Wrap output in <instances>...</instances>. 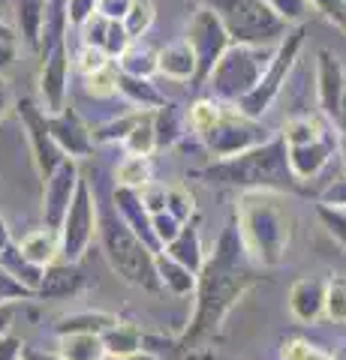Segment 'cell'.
<instances>
[{"label":"cell","instance_id":"6da1fadb","mask_svg":"<svg viewBox=\"0 0 346 360\" xmlns=\"http://www.w3.org/2000/svg\"><path fill=\"white\" fill-rule=\"evenodd\" d=\"M253 258L247 255V246L241 240L238 222L232 219L220 231L217 246L205 267L199 270L196 283V312L190 319V328L178 340V352H190V345L205 342L208 336L220 330L229 309L244 297V291L253 285Z\"/></svg>","mask_w":346,"mask_h":360},{"label":"cell","instance_id":"7a4b0ae2","mask_svg":"<svg viewBox=\"0 0 346 360\" xmlns=\"http://www.w3.org/2000/svg\"><path fill=\"white\" fill-rule=\"evenodd\" d=\"M199 174L208 184L232 186L241 189V193H274V195L301 193V184L292 174V165H289V148L283 135H274L271 141H265L247 153L232 156V160H214Z\"/></svg>","mask_w":346,"mask_h":360},{"label":"cell","instance_id":"3957f363","mask_svg":"<svg viewBox=\"0 0 346 360\" xmlns=\"http://www.w3.org/2000/svg\"><path fill=\"white\" fill-rule=\"evenodd\" d=\"M235 222L256 267H277L292 243V217L274 193H241Z\"/></svg>","mask_w":346,"mask_h":360},{"label":"cell","instance_id":"277c9868","mask_svg":"<svg viewBox=\"0 0 346 360\" xmlns=\"http://www.w3.org/2000/svg\"><path fill=\"white\" fill-rule=\"evenodd\" d=\"M99 240H103V252L109 258L111 270L124 279V283L144 288V291H157L160 276H157V252L151 246H144L130 225L121 219L118 207L109 210L99 219Z\"/></svg>","mask_w":346,"mask_h":360},{"label":"cell","instance_id":"5b68a950","mask_svg":"<svg viewBox=\"0 0 346 360\" xmlns=\"http://www.w3.org/2000/svg\"><path fill=\"white\" fill-rule=\"evenodd\" d=\"M274 51L277 45H232L214 66V72L208 75L205 87L217 103L238 108V103H244L262 82V75L274 60Z\"/></svg>","mask_w":346,"mask_h":360},{"label":"cell","instance_id":"8992f818","mask_svg":"<svg viewBox=\"0 0 346 360\" xmlns=\"http://www.w3.org/2000/svg\"><path fill=\"white\" fill-rule=\"evenodd\" d=\"M211 9L235 45H280L292 30L268 9L265 0H196Z\"/></svg>","mask_w":346,"mask_h":360},{"label":"cell","instance_id":"52a82bcc","mask_svg":"<svg viewBox=\"0 0 346 360\" xmlns=\"http://www.w3.org/2000/svg\"><path fill=\"white\" fill-rule=\"evenodd\" d=\"M301 49H304V25L292 27L286 33V39L277 45L274 60H271V66H268V72L262 75V82L256 84V90L244 99V103H238L241 115H247L253 120H262V115L277 103V96L283 94V87L289 82V72L295 70V60H298Z\"/></svg>","mask_w":346,"mask_h":360},{"label":"cell","instance_id":"ba28073f","mask_svg":"<svg viewBox=\"0 0 346 360\" xmlns=\"http://www.w3.org/2000/svg\"><path fill=\"white\" fill-rule=\"evenodd\" d=\"M271 139L274 135L262 120H253L247 115H241L235 105H226L220 123L205 135L202 141H205V148L214 160H232V156L247 153V150L259 148V144L271 141Z\"/></svg>","mask_w":346,"mask_h":360},{"label":"cell","instance_id":"9c48e42d","mask_svg":"<svg viewBox=\"0 0 346 360\" xmlns=\"http://www.w3.org/2000/svg\"><path fill=\"white\" fill-rule=\"evenodd\" d=\"M187 45L193 49L196 54V87L208 82V75L214 72V66L223 60L232 45L229 30L223 27V21L211 13V9L199 6L193 18H190V27H187Z\"/></svg>","mask_w":346,"mask_h":360},{"label":"cell","instance_id":"30bf717a","mask_svg":"<svg viewBox=\"0 0 346 360\" xmlns=\"http://www.w3.org/2000/svg\"><path fill=\"white\" fill-rule=\"evenodd\" d=\"M97 234H99L97 198H94L91 184L82 177L79 193H75V201L63 219V229H61V258L70 264H79L85 258V252L91 250Z\"/></svg>","mask_w":346,"mask_h":360},{"label":"cell","instance_id":"8fae6325","mask_svg":"<svg viewBox=\"0 0 346 360\" xmlns=\"http://www.w3.org/2000/svg\"><path fill=\"white\" fill-rule=\"evenodd\" d=\"M18 117H21V127H25V132H27L33 165H37L42 184H46V180L58 172V168L70 160V156H63V150L58 148V141H54L51 127H49V111L39 108L30 96H25L18 103Z\"/></svg>","mask_w":346,"mask_h":360},{"label":"cell","instance_id":"7c38bea8","mask_svg":"<svg viewBox=\"0 0 346 360\" xmlns=\"http://www.w3.org/2000/svg\"><path fill=\"white\" fill-rule=\"evenodd\" d=\"M39 96L49 115L66 108V90H70V49L66 39H58L39 49Z\"/></svg>","mask_w":346,"mask_h":360},{"label":"cell","instance_id":"4fadbf2b","mask_svg":"<svg viewBox=\"0 0 346 360\" xmlns=\"http://www.w3.org/2000/svg\"><path fill=\"white\" fill-rule=\"evenodd\" d=\"M79 184H82V172L75 160H66L58 172H54L46 186H42V225L51 231L63 229V219L70 213L73 201H75V193H79Z\"/></svg>","mask_w":346,"mask_h":360},{"label":"cell","instance_id":"5bb4252c","mask_svg":"<svg viewBox=\"0 0 346 360\" xmlns=\"http://www.w3.org/2000/svg\"><path fill=\"white\" fill-rule=\"evenodd\" d=\"M343 94H346L343 63L338 60L334 51L319 49L316 51V99H319V111L326 115V120L338 123Z\"/></svg>","mask_w":346,"mask_h":360},{"label":"cell","instance_id":"9a60e30c","mask_svg":"<svg viewBox=\"0 0 346 360\" xmlns=\"http://www.w3.org/2000/svg\"><path fill=\"white\" fill-rule=\"evenodd\" d=\"M49 127H51V135L58 141V148L63 150V156L70 160H85V156L94 153V132L87 129V123L75 115V111L66 105L58 115H49Z\"/></svg>","mask_w":346,"mask_h":360},{"label":"cell","instance_id":"2e32d148","mask_svg":"<svg viewBox=\"0 0 346 360\" xmlns=\"http://www.w3.org/2000/svg\"><path fill=\"white\" fill-rule=\"evenodd\" d=\"M111 201H115L121 219H124L130 229H132V234H136V238H139L144 246H151L154 252H163L157 234H154V217L148 213V207H144L142 193H136V189L115 186V193H111Z\"/></svg>","mask_w":346,"mask_h":360},{"label":"cell","instance_id":"e0dca14e","mask_svg":"<svg viewBox=\"0 0 346 360\" xmlns=\"http://www.w3.org/2000/svg\"><path fill=\"white\" fill-rule=\"evenodd\" d=\"M340 148V135L334 139V132L322 135L314 144H301V148H289V165H292V174L298 177V184L304 186L314 177L322 174V168L331 162L334 150Z\"/></svg>","mask_w":346,"mask_h":360},{"label":"cell","instance_id":"ac0fdd59","mask_svg":"<svg viewBox=\"0 0 346 360\" xmlns=\"http://www.w3.org/2000/svg\"><path fill=\"white\" fill-rule=\"evenodd\" d=\"M326 279L319 276H304L289 288V312L301 324H316L326 319Z\"/></svg>","mask_w":346,"mask_h":360},{"label":"cell","instance_id":"d6986e66","mask_svg":"<svg viewBox=\"0 0 346 360\" xmlns=\"http://www.w3.org/2000/svg\"><path fill=\"white\" fill-rule=\"evenodd\" d=\"M85 285V274L79 270V264H70V262H54L51 267H46V276L37 288V297L39 300H63V297H73L79 295Z\"/></svg>","mask_w":346,"mask_h":360},{"label":"cell","instance_id":"ffe728a7","mask_svg":"<svg viewBox=\"0 0 346 360\" xmlns=\"http://www.w3.org/2000/svg\"><path fill=\"white\" fill-rule=\"evenodd\" d=\"M157 72L172 82H196V54L184 42H172L157 51Z\"/></svg>","mask_w":346,"mask_h":360},{"label":"cell","instance_id":"44dd1931","mask_svg":"<svg viewBox=\"0 0 346 360\" xmlns=\"http://www.w3.org/2000/svg\"><path fill=\"white\" fill-rule=\"evenodd\" d=\"M118 94L139 111H157L169 103L166 94L151 82V78H136V75H124V72L118 78Z\"/></svg>","mask_w":346,"mask_h":360},{"label":"cell","instance_id":"7402d4cb","mask_svg":"<svg viewBox=\"0 0 346 360\" xmlns=\"http://www.w3.org/2000/svg\"><path fill=\"white\" fill-rule=\"evenodd\" d=\"M166 255L169 258H175L178 264H184L187 270H193V274L199 276V270L205 267V250H202V238H199V229L193 222H187L184 229H181V234H178V238L166 246L163 250Z\"/></svg>","mask_w":346,"mask_h":360},{"label":"cell","instance_id":"603a6c76","mask_svg":"<svg viewBox=\"0 0 346 360\" xmlns=\"http://www.w3.org/2000/svg\"><path fill=\"white\" fill-rule=\"evenodd\" d=\"M103 345L106 354L115 360H130L144 352V333L130 321H118L115 328H109L103 333Z\"/></svg>","mask_w":346,"mask_h":360},{"label":"cell","instance_id":"cb8c5ba5","mask_svg":"<svg viewBox=\"0 0 346 360\" xmlns=\"http://www.w3.org/2000/svg\"><path fill=\"white\" fill-rule=\"evenodd\" d=\"M21 252H25L33 264H39V267H51L54 262L61 258V234L58 231H51V229H37V231H30L21 238Z\"/></svg>","mask_w":346,"mask_h":360},{"label":"cell","instance_id":"d4e9b609","mask_svg":"<svg viewBox=\"0 0 346 360\" xmlns=\"http://www.w3.org/2000/svg\"><path fill=\"white\" fill-rule=\"evenodd\" d=\"M46 15H49V0H16L18 30H21V39H25L30 49H39Z\"/></svg>","mask_w":346,"mask_h":360},{"label":"cell","instance_id":"484cf974","mask_svg":"<svg viewBox=\"0 0 346 360\" xmlns=\"http://www.w3.org/2000/svg\"><path fill=\"white\" fill-rule=\"evenodd\" d=\"M58 354L61 360H106L103 336L97 333H66L58 336Z\"/></svg>","mask_w":346,"mask_h":360},{"label":"cell","instance_id":"4316f807","mask_svg":"<svg viewBox=\"0 0 346 360\" xmlns=\"http://www.w3.org/2000/svg\"><path fill=\"white\" fill-rule=\"evenodd\" d=\"M184 129H190V120L178 103H166L154 111V132H157V148H172L184 139Z\"/></svg>","mask_w":346,"mask_h":360},{"label":"cell","instance_id":"83f0119b","mask_svg":"<svg viewBox=\"0 0 346 360\" xmlns=\"http://www.w3.org/2000/svg\"><path fill=\"white\" fill-rule=\"evenodd\" d=\"M157 276H160V285L166 291H172L175 297H187L196 291V274L187 270L184 264H178L175 258H169L166 252H157Z\"/></svg>","mask_w":346,"mask_h":360},{"label":"cell","instance_id":"f1b7e54d","mask_svg":"<svg viewBox=\"0 0 346 360\" xmlns=\"http://www.w3.org/2000/svg\"><path fill=\"white\" fill-rule=\"evenodd\" d=\"M0 267H6L21 285L33 291V295H37V288H39V283H42V276H46V267L33 264L30 258L21 252V246H18V243H9L6 250H4V255H0Z\"/></svg>","mask_w":346,"mask_h":360},{"label":"cell","instance_id":"f546056e","mask_svg":"<svg viewBox=\"0 0 346 360\" xmlns=\"http://www.w3.org/2000/svg\"><path fill=\"white\" fill-rule=\"evenodd\" d=\"M121 319L111 312H73V315H63V319L54 324V333L66 336V333H97L103 336L109 328H115Z\"/></svg>","mask_w":346,"mask_h":360},{"label":"cell","instance_id":"4dcf8cb0","mask_svg":"<svg viewBox=\"0 0 346 360\" xmlns=\"http://www.w3.org/2000/svg\"><path fill=\"white\" fill-rule=\"evenodd\" d=\"M331 129L328 127H322V123L316 117H310V115H298V117H289L283 123V141H286V148H301V144H314L319 141L322 135H328Z\"/></svg>","mask_w":346,"mask_h":360},{"label":"cell","instance_id":"1f68e13d","mask_svg":"<svg viewBox=\"0 0 346 360\" xmlns=\"http://www.w3.org/2000/svg\"><path fill=\"white\" fill-rule=\"evenodd\" d=\"M151 174L154 172H151L148 156H124L115 168V184L124 186V189H136V193H142L148 184H154Z\"/></svg>","mask_w":346,"mask_h":360},{"label":"cell","instance_id":"d6a6232c","mask_svg":"<svg viewBox=\"0 0 346 360\" xmlns=\"http://www.w3.org/2000/svg\"><path fill=\"white\" fill-rule=\"evenodd\" d=\"M223 111H226V105L217 103L214 96H199L193 105H190L187 111V120H190V129H193L199 139H205V135L211 132L220 123Z\"/></svg>","mask_w":346,"mask_h":360},{"label":"cell","instance_id":"836d02e7","mask_svg":"<svg viewBox=\"0 0 346 360\" xmlns=\"http://www.w3.org/2000/svg\"><path fill=\"white\" fill-rule=\"evenodd\" d=\"M127 156H151L157 150V132H154V111H144V117L136 123V129L124 141Z\"/></svg>","mask_w":346,"mask_h":360},{"label":"cell","instance_id":"e575fe53","mask_svg":"<svg viewBox=\"0 0 346 360\" xmlns=\"http://www.w3.org/2000/svg\"><path fill=\"white\" fill-rule=\"evenodd\" d=\"M118 70L124 75L151 78L154 72H157V51L144 49V45H130V51L118 60Z\"/></svg>","mask_w":346,"mask_h":360},{"label":"cell","instance_id":"d590c367","mask_svg":"<svg viewBox=\"0 0 346 360\" xmlns=\"http://www.w3.org/2000/svg\"><path fill=\"white\" fill-rule=\"evenodd\" d=\"M142 117H144V111L132 108L130 115L115 117V120L103 123V127H97V129H94V141H121V144H124V141H127V135L136 129V123H139Z\"/></svg>","mask_w":346,"mask_h":360},{"label":"cell","instance_id":"8d00e7d4","mask_svg":"<svg viewBox=\"0 0 346 360\" xmlns=\"http://www.w3.org/2000/svg\"><path fill=\"white\" fill-rule=\"evenodd\" d=\"M280 357L283 360H331L334 354L326 352L322 345L304 340V336H289L280 345Z\"/></svg>","mask_w":346,"mask_h":360},{"label":"cell","instance_id":"74e56055","mask_svg":"<svg viewBox=\"0 0 346 360\" xmlns=\"http://www.w3.org/2000/svg\"><path fill=\"white\" fill-rule=\"evenodd\" d=\"M326 319L346 324V276H331L326 285Z\"/></svg>","mask_w":346,"mask_h":360},{"label":"cell","instance_id":"f35d334b","mask_svg":"<svg viewBox=\"0 0 346 360\" xmlns=\"http://www.w3.org/2000/svg\"><path fill=\"white\" fill-rule=\"evenodd\" d=\"M154 0H132V6H130V13L124 18V27L130 30V37L132 39H139L142 33H148V27L154 25Z\"/></svg>","mask_w":346,"mask_h":360},{"label":"cell","instance_id":"ab89813d","mask_svg":"<svg viewBox=\"0 0 346 360\" xmlns=\"http://www.w3.org/2000/svg\"><path fill=\"white\" fill-rule=\"evenodd\" d=\"M166 213H172L178 222L187 225L190 219H193V213H196V198H193V193H187L184 186L166 189Z\"/></svg>","mask_w":346,"mask_h":360},{"label":"cell","instance_id":"60d3db41","mask_svg":"<svg viewBox=\"0 0 346 360\" xmlns=\"http://www.w3.org/2000/svg\"><path fill=\"white\" fill-rule=\"evenodd\" d=\"M118 78H121V70H115V63H109L106 70H99V72L85 78V90L91 96H99V99L115 96L118 94Z\"/></svg>","mask_w":346,"mask_h":360},{"label":"cell","instance_id":"b9f144b4","mask_svg":"<svg viewBox=\"0 0 346 360\" xmlns=\"http://www.w3.org/2000/svg\"><path fill=\"white\" fill-rule=\"evenodd\" d=\"M265 4L277 18L286 21L289 27H301V21L310 13V0H265Z\"/></svg>","mask_w":346,"mask_h":360},{"label":"cell","instance_id":"7bdbcfd3","mask_svg":"<svg viewBox=\"0 0 346 360\" xmlns=\"http://www.w3.org/2000/svg\"><path fill=\"white\" fill-rule=\"evenodd\" d=\"M130 45H132V37H130V30L124 27V21H111L103 51L109 54L111 60H121V58H124V54L130 51Z\"/></svg>","mask_w":346,"mask_h":360},{"label":"cell","instance_id":"ee69618b","mask_svg":"<svg viewBox=\"0 0 346 360\" xmlns=\"http://www.w3.org/2000/svg\"><path fill=\"white\" fill-rule=\"evenodd\" d=\"M310 9L319 13L340 33H346V0H310Z\"/></svg>","mask_w":346,"mask_h":360},{"label":"cell","instance_id":"f6af8a7d","mask_svg":"<svg viewBox=\"0 0 346 360\" xmlns=\"http://www.w3.org/2000/svg\"><path fill=\"white\" fill-rule=\"evenodd\" d=\"M316 213H319V222L326 225V231L346 250V210H334V207L319 205Z\"/></svg>","mask_w":346,"mask_h":360},{"label":"cell","instance_id":"bcb514c9","mask_svg":"<svg viewBox=\"0 0 346 360\" xmlns=\"http://www.w3.org/2000/svg\"><path fill=\"white\" fill-rule=\"evenodd\" d=\"M27 297H37V295L21 285L6 267H0V303H16V300H27Z\"/></svg>","mask_w":346,"mask_h":360},{"label":"cell","instance_id":"7dc6e473","mask_svg":"<svg viewBox=\"0 0 346 360\" xmlns=\"http://www.w3.org/2000/svg\"><path fill=\"white\" fill-rule=\"evenodd\" d=\"M109 25H111V21L97 13L91 21H85V27H79L82 30V42L91 45V49H103L106 37H109Z\"/></svg>","mask_w":346,"mask_h":360},{"label":"cell","instance_id":"c3c4849f","mask_svg":"<svg viewBox=\"0 0 346 360\" xmlns=\"http://www.w3.org/2000/svg\"><path fill=\"white\" fill-rule=\"evenodd\" d=\"M75 60H79V70L85 72V78L99 72V70H106L109 63H115L103 49H91V45H82V51H79V58Z\"/></svg>","mask_w":346,"mask_h":360},{"label":"cell","instance_id":"681fc988","mask_svg":"<svg viewBox=\"0 0 346 360\" xmlns=\"http://www.w3.org/2000/svg\"><path fill=\"white\" fill-rule=\"evenodd\" d=\"M181 229H184V222H178L172 213H166V210L154 217V234H157V240H160L163 250L178 238V234H181Z\"/></svg>","mask_w":346,"mask_h":360},{"label":"cell","instance_id":"f907efd6","mask_svg":"<svg viewBox=\"0 0 346 360\" xmlns=\"http://www.w3.org/2000/svg\"><path fill=\"white\" fill-rule=\"evenodd\" d=\"M66 13H70V27H85L99 13V0H66Z\"/></svg>","mask_w":346,"mask_h":360},{"label":"cell","instance_id":"816d5d0a","mask_svg":"<svg viewBox=\"0 0 346 360\" xmlns=\"http://www.w3.org/2000/svg\"><path fill=\"white\" fill-rule=\"evenodd\" d=\"M319 201L326 207H334V210H346V174H340V177H334L331 184L322 189V195H319Z\"/></svg>","mask_w":346,"mask_h":360},{"label":"cell","instance_id":"f5cc1de1","mask_svg":"<svg viewBox=\"0 0 346 360\" xmlns=\"http://www.w3.org/2000/svg\"><path fill=\"white\" fill-rule=\"evenodd\" d=\"M142 201H144V207H148L151 217H157V213L166 210V189L157 184H148L142 189Z\"/></svg>","mask_w":346,"mask_h":360},{"label":"cell","instance_id":"db71d44e","mask_svg":"<svg viewBox=\"0 0 346 360\" xmlns=\"http://www.w3.org/2000/svg\"><path fill=\"white\" fill-rule=\"evenodd\" d=\"M0 360H25V340L21 336H0Z\"/></svg>","mask_w":346,"mask_h":360},{"label":"cell","instance_id":"11a10c76","mask_svg":"<svg viewBox=\"0 0 346 360\" xmlns=\"http://www.w3.org/2000/svg\"><path fill=\"white\" fill-rule=\"evenodd\" d=\"M130 6L132 0H99V15H106L109 21H124Z\"/></svg>","mask_w":346,"mask_h":360},{"label":"cell","instance_id":"9f6ffc18","mask_svg":"<svg viewBox=\"0 0 346 360\" xmlns=\"http://www.w3.org/2000/svg\"><path fill=\"white\" fill-rule=\"evenodd\" d=\"M13 319H16V307H13V303H0V336L9 333V328H13Z\"/></svg>","mask_w":346,"mask_h":360},{"label":"cell","instance_id":"6f0895ef","mask_svg":"<svg viewBox=\"0 0 346 360\" xmlns=\"http://www.w3.org/2000/svg\"><path fill=\"white\" fill-rule=\"evenodd\" d=\"M16 60V42H0V75H4Z\"/></svg>","mask_w":346,"mask_h":360},{"label":"cell","instance_id":"680465c9","mask_svg":"<svg viewBox=\"0 0 346 360\" xmlns=\"http://www.w3.org/2000/svg\"><path fill=\"white\" fill-rule=\"evenodd\" d=\"M6 108H9V84H6V78L0 75V117L6 115Z\"/></svg>","mask_w":346,"mask_h":360},{"label":"cell","instance_id":"91938a15","mask_svg":"<svg viewBox=\"0 0 346 360\" xmlns=\"http://www.w3.org/2000/svg\"><path fill=\"white\" fill-rule=\"evenodd\" d=\"M13 243V238H9V225H6V219L0 217V255H4V250Z\"/></svg>","mask_w":346,"mask_h":360},{"label":"cell","instance_id":"94428289","mask_svg":"<svg viewBox=\"0 0 346 360\" xmlns=\"http://www.w3.org/2000/svg\"><path fill=\"white\" fill-rule=\"evenodd\" d=\"M334 127H338V132H340V135H346V94H343V103H340V115H338V123H334Z\"/></svg>","mask_w":346,"mask_h":360},{"label":"cell","instance_id":"6125c7cd","mask_svg":"<svg viewBox=\"0 0 346 360\" xmlns=\"http://www.w3.org/2000/svg\"><path fill=\"white\" fill-rule=\"evenodd\" d=\"M25 360H61L58 354H42V352H27Z\"/></svg>","mask_w":346,"mask_h":360},{"label":"cell","instance_id":"be15d7a7","mask_svg":"<svg viewBox=\"0 0 346 360\" xmlns=\"http://www.w3.org/2000/svg\"><path fill=\"white\" fill-rule=\"evenodd\" d=\"M16 37H13V30H9L6 25H0V42H13Z\"/></svg>","mask_w":346,"mask_h":360},{"label":"cell","instance_id":"e7e4bbea","mask_svg":"<svg viewBox=\"0 0 346 360\" xmlns=\"http://www.w3.org/2000/svg\"><path fill=\"white\" fill-rule=\"evenodd\" d=\"M338 150H340V156H343V165H346V135H340V148H338Z\"/></svg>","mask_w":346,"mask_h":360},{"label":"cell","instance_id":"03108f58","mask_svg":"<svg viewBox=\"0 0 346 360\" xmlns=\"http://www.w3.org/2000/svg\"><path fill=\"white\" fill-rule=\"evenodd\" d=\"M331 360H346V348H340V352H334V357Z\"/></svg>","mask_w":346,"mask_h":360}]
</instances>
